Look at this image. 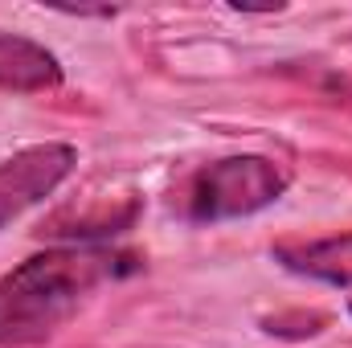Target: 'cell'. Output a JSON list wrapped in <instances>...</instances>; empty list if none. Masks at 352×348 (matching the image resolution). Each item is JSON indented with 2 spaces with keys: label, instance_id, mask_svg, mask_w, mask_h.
I'll use <instances>...</instances> for the list:
<instances>
[{
  "label": "cell",
  "instance_id": "5b68a950",
  "mask_svg": "<svg viewBox=\"0 0 352 348\" xmlns=\"http://www.w3.org/2000/svg\"><path fill=\"white\" fill-rule=\"evenodd\" d=\"M62 83L58 58L16 33H0V90H50Z\"/></svg>",
  "mask_w": 352,
  "mask_h": 348
},
{
  "label": "cell",
  "instance_id": "277c9868",
  "mask_svg": "<svg viewBox=\"0 0 352 348\" xmlns=\"http://www.w3.org/2000/svg\"><path fill=\"white\" fill-rule=\"evenodd\" d=\"M270 254L295 274H307L332 287H352V234L320 238V242H278Z\"/></svg>",
  "mask_w": 352,
  "mask_h": 348
},
{
  "label": "cell",
  "instance_id": "6da1fadb",
  "mask_svg": "<svg viewBox=\"0 0 352 348\" xmlns=\"http://www.w3.org/2000/svg\"><path fill=\"white\" fill-rule=\"evenodd\" d=\"M140 262L107 246H62L25 259L0 279V345L45 340L94 287L131 274Z\"/></svg>",
  "mask_w": 352,
  "mask_h": 348
},
{
  "label": "cell",
  "instance_id": "3957f363",
  "mask_svg": "<svg viewBox=\"0 0 352 348\" xmlns=\"http://www.w3.org/2000/svg\"><path fill=\"white\" fill-rule=\"evenodd\" d=\"M74 164H78V152L70 144H37L4 160L0 164V230L25 209H33L37 201H45L74 173Z\"/></svg>",
  "mask_w": 352,
  "mask_h": 348
},
{
  "label": "cell",
  "instance_id": "7a4b0ae2",
  "mask_svg": "<svg viewBox=\"0 0 352 348\" xmlns=\"http://www.w3.org/2000/svg\"><path fill=\"white\" fill-rule=\"evenodd\" d=\"M291 184V173L266 156H230L217 164H205L188 180V217L192 221H230L250 217L266 205H274Z\"/></svg>",
  "mask_w": 352,
  "mask_h": 348
}]
</instances>
